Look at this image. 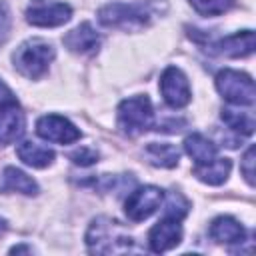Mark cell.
Instances as JSON below:
<instances>
[{
  "label": "cell",
  "mask_w": 256,
  "mask_h": 256,
  "mask_svg": "<svg viewBox=\"0 0 256 256\" xmlns=\"http://www.w3.org/2000/svg\"><path fill=\"white\" fill-rule=\"evenodd\" d=\"M86 244L90 252L96 254H118L132 248V238L122 232L118 222L110 218H96L88 228Z\"/></svg>",
  "instance_id": "1"
},
{
  "label": "cell",
  "mask_w": 256,
  "mask_h": 256,
  "mask_svg": "<svg viewBox=\"0 0 256 256\" xmlns=\"http://www.w3.org/2000/svg\"><path fill=\"white\" fill-rule=\"evenodd\" d=\"M12 58H14L16 70L24 74L26 78L34 80V78H40L48 70L50 62L54 60V48L42 38H32V40L22 42L16 48Z\"/></svg>",
  "instance_id": "2"
},
{
  "label": "cell",
  "mask_w": 256,
  "mask_h": 256,
  "mask_svg": "<svg viewBox=\"0 0 256 256\" xmlns=\"http://www.w3.org/2000/svg\"><path fill=\"white\" fill-rule=\"evenodd\" d=\"M98 20L110 28H124V30H138L150 22V10L144 2L138 4H124L112 2L98 10Z\"/></svg>",
  "instance_id": "3"
},
{
  "label": "cell",
  "mask_w": 256,
  "mask_h": 256,
  "mask_svg": "<svg viewBox=\"0 0 256 256\" xmlns=\"http://www.w3.org/2000/svg\"><path fill=\"white\" fill-rule=\"evenodd\" d=\"M154 112L148 96H132L118 106V126L128 136H138L152 126Z\"/></svg>",
  "instance_id": "4"
},
{
  "label": "cell",
  "mask_w": 256,
  "mask_h": 256,
  "mask_svg": "<svg viewBox=\"0 0 256 256\" xmlns=\"http://www.w3.org/2000/svg\"><path fill=\"white\" fill-rule=\"evenodd\" d=\"M216 88L218 92L232 104L236 106H252L256 100V90H254V80L238 70H222L216 76Z\"/></svg>",
  "instance_id": "5"
},
{
  "label": "cell",
  "mask_w": 256,
  "mask_h": 256,
  "mask_svg": "<svg viewBox=\"0 0 256 256\" xmlns=\"http://www.w3.org/2000/svg\"><path fill=\"white\" fill-rule=\"evenodd\" d=\"M72 16V8L64 2H54V0H30L26 8V20L32 26H42V28H54L62 26L68 22Z\"/></svg>",
  "instance_id": "6"
},
{
  "label": "cell",
  "mask_w": 256,
  "mask_h": 256,
  "mask_svg": "<svg viewBox=\"0 0 256 256\" xmlns=\"http://www.w3.org/2000/svg\"><path fill=\"white\" fill-rule=\"evenodd\" d=\"M162 198H164V192L158 186L136 188L126 198V204H124L126 216L132 222H142V220H146L148 216H152L158 210V206L162 204Z\"/></svg>",
  "instance_id": "7"
},
{
  "label": "cell",
  "mask_w": 256,
  "mask_h": 256,
  "mask_svg": "<svg viewBox=\"0 0 256 256\" xmlns=\"http://www.w3.org/2000/svg\"><path fill=\"white\" fill-rule=\"evenodd\" d=\"M160 92L168 106L182 108L190 102V84L184 72L176 66H168L160 76Z\"/></svg>",
  "instance_id": "8"
},
{
  "label": "cell",
  "mask_w": 256,
  "mask_h": 256,
  "mask_svg": "<svg viewBox=\"0 0 256 256\" xmlns=\"http://www.w3.org/2000/svg\"><path fill=\"white\" fill-rule=\"evenodd\" d=\"M36 132L40 138L56 144H72L80 138V130L64 116L46 114L36 122Z\"/></svg>",
  "instance_id": "9"
},
{
  "label": "cell",
  "mask_w": 256,
  "mask_h": 256,
  "mask_svg": "<svg viewBox=\"0 0 256 256\" xmlns=\"http://www.w3.org/2000/svg\"><path fill=\"white\" fill-rule=\"evenodd\" d=\"M180 220L174 218H162L148 234V244L152 252H166L180 244L182 240V228L178 224Z\"/></svg>",
  "instance_id": "10"
},
{
  "label": "cell",
  "mask_w": 256,
  "mask_h": 256,
  "mask_svg": "<svg viewBox=\"0 0 256 256\" xmlns=\"http://www.w3.org/2000/svg\"><path fill=\"white\" fill-rule=\"evenodd\" d=\"M64 46L74 54H94L100 48V36L92 24L82 22L64 36Z\"/></svg>",
  "instance_id": "11"
},
{
  "label": "cell",
  "mask_w": 256,
  "mask_h": 256,
  "mask_svg": "<svg viewBox=\"0 0 256 256\" xmlns=\"http://www.w3.org/2000/svg\"><path fill=\"white\" fill-rule=\"evenodd\" d=\"M214 52L230 56V58H244L254 52V32L242 30L236 34H230L214 44Z\"/></svg>",
  "instance_id": "12"
},
{
  "label": "cell",
  "mask_w": 256,
  "mask_h": 256,
  "mask_svg": "<svg viewBox=\"0 0 256 256\" xmlns=\"http://www.w3.org/2000/svg\"><path fill=\"white\" fill-rule=\"evenodd\" d=\"M24 132V114L18 106L0 108V146L12 144Z\"/></svg>",
  "instance_id": "13"
},
{
  "label": "cell",
  "mask_w": 256,
  "mask_h": 256,
  "mask_svg": "<svg viewBox=\"0 0 256 256\" xmlns=\"http://www.w3.org/2000/svg\"><path fill=\"white\" fill-rule=\"evenodd\" d=\"M0 192H20V194L32 196L38 192V184L22 170L8 166L0 174Z\"/></svg>",
  "instance_id": "14"
},
{
  "label": "cell",
  "mask_w": 256,
  "mask_h": 256,
  "mask_svg": "<svg viewBox=\"0 0 256 256\" xmlns=\"http://www.w3.org/2000/svg\"><path fill=\"white\" fill-rule=\"evenodd\" d=\"M244 228L238 220L232 216H218L210 224V236L216 242H226V244H238L244 242Z\"/></svg>",
  "instance_id": "15"
},
{
  "label": "cell",
  "mask_w": 256,
  "mask_h": 256,
  "mask_svg": "<svg viewBox=\"0 0 256 256\" xmlns=\"http://www.w3.org/2000/svg\"><path fill=\"white\" fill-rule=\"evenodd\" d=\"M144 156L152 166H158V168H174L180 160L178 148L168 142H150L144 148Z\"/></svg>",
  "instance_id": "16"
},
{
  "label": "cell",
  "mask_w": 256,
  "mask_h": 256,
  "mask_svg": "<svg viewBox=\"0 0 256 256\" xmlns=\"http://www.w3.org/2000/svg\"><path fill=\"white\" fill-rule=\"evenodd\" d=\"M230 166L232 164H230L228 158H214V160H210L206 164H198L194 168V176L198 180L210 184V186H218V184H222L228 178Z\"/></svg>",
  "instance_id": "17"
},
{
  "label": "cell",
  "mask_w": 256,
  "mask_h": 256,
  "mask_svg": "<svg viewBox=\"0 0 256 256\" xmlns=\"http://www.w3.org/2000/svg\"><path fill=\"white\" fill-rule=\"evenodd\" d=\"M16 154L24 164H28L32 168H44V166L52 164V160H54V152L50 148L40 146L36 142H28V140L18 144Z\"/></svg>",
  "instance_id": "18"
},
{
  "label": "cell",
  "mask_w": 256,
  "mask_h": 256,
  "mask_svg": "<svg viewBox=\"0 0 256 256\" xmlns=\"http://www.w3.org/2000/svg\"><path fill=\"white\" fill-rule=\"evenodd\" d=\"M184 150L196 164H206L216 158V146L202 134H190L184 140Z\"/></svg>",
  "instance_id": "19"
},
{
  "label": "cell",
  "mask_w": 256,
  "mask_h": 256,
  "mask_svg": "<svg viewBox=\"0 0 256 256\" xmlns=\"http://www.w3.org/2000/svg\"><path fill=\"white\" fill-rule=\"evenodd\" d=\"M222 120L230 130L242 136H250L254 132V116L250 112H242L236 108H222Z\"/></svg>",
  "instance_id": "20"
},
{
  "label": "cell",
  "mask_w": 256,
  "mask_h": 256,
  "mask_svg": "<svg viewBox=\"0 0 256 256\" xmlns=\"http://www.w3.org/2000/svg\"><path fill=\"white\" fill-rule=\"evenodd\" d=\"M192 8L204 16H218L232 8L234 0H190Z\"/></svg>",
  "instance_id": "21"
},
{
  "label": "cell",
  "mask_w": 256,
  "mask_h": 256,
  "mask_svg": "<svg viewBox=\"0 0 256 256\" xmlns=\"http://www.w3.org/2000/svg\"><path fill=\"white\" fill-rule=\"evenodd\" d=\"M188 208H190V204L184 200V196L178 194V192H172L168 202H166V208H164V218L182 220L188 214Z\"/></svg>",
  "instance_id": "22"
},
{
  "label": "cell",
  "mask_w": 256,
  "mask_h": 256,
  "mask_svg": "<svg viewBox=\"0 0 256 256\" xmlns=\"http://www.w3.org/2000/svg\"><path fill=\"white\" fill-rule=\"evenodd\" d=\"M70 160L80 164V166H90V164L98 162V152H94L92 148H84L82 146V148H78V150H74L70 154Z\"/></svg>",
  "instance_id": "23"
},
{
  "label": "cell",
  "mask_w": 256,
  "mask_h": 256,
  "mask_svg": "<svg viewBox=\"0 0 256 256\" xmlns=\"http://www.w3.org/2000/svg\"><path fill=\"white\" fill-rule=\"evenodd\" d=\"M10 24H12V16L8 10V4L0 2V46L6 42V38L10 34Z\"/></svg>",
  "instance_id": "24"
},
{
  "label": "cell",
  "mask_w": 256,
  "mask_h": 256,
  "mask_svg": "<svg viewBox=\"0 0 256 256\" xmlns=\"http://www.w3.org/2000/svg\"><path fill=\"white\" fill-rule=\"evenodd\" d=\"M240 170H242L246 182L252 186V184H254V148H252V146L246 150V154H244V158H242Z\"/></svg>",
  "instance_id": "25"
},
{
  "label": "cell",
  "mask_w": 256,
  "mask_h": 256,
  "mask_svg": "<svg viewBox=\"0 0 256 256\" xmlns=\"http://www.w3.org/2000/svg\"><path fill=\"white\" fill-rule=\"evenodd\" d=\"M6 106H18V100L14 92L0 80V108H6Z\"/></svg>",
  "instance_id": "26"
},
{
  "label": "cell",
  "mask_w": 256,
  "mask_h": 256,
  "mask_svg": "<svg viewBox=\"0 0 256 256\" xmlns=\"http://www.w3.org/2000/svg\"><path fill=\"white\" fill-rule=\"evenodd\" d=\"M4 230H6V220H4V218H0V234H2Z\"/></svg>",
  "instance_id": "27"
}]
</instances>
